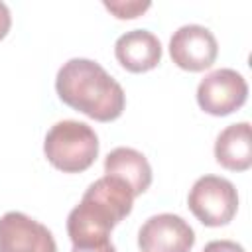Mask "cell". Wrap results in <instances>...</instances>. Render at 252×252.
<instances>
[{
    "instance_id": "1",
    "label": "cell",
    "mask_w": 252,
    "mask_h": 252,
    "mask_svg": "<svg viewBox=\"0 0 252 252\" xmlns=\"http://www.w3.org/2000/svg\"><path fill=\"white\" fill-rule=\"evenodd\" d=\"M59 98L98 122L116 120L124 106L126 94L120 83L93 59L73 57L61 65L55 77Z\"/></svg>"
},
{
    "instance_id": "2",
    "label": "cell",
    "mask_w": 252,
    "mask_h": 252,
    "mask_svg": "<svg viewBox=\"0 0 252 252\" xmlns=\"http://www.w3.org/2000/svg\"><path fill=\"white\" fill-rule=\"evenodd\" d=\"M132 205L134 193L122 179L104 175L93 181L67 217V234L73 246L106 242L110 230L130 215Z\"/></svg>"
},
{
    "instance_id": "3",
    "label": "cell",
    "mask_w": 252,
    "mask_h": 252,
    "mask_svg": "<svg viewBox=\"0 0 252 252\" xmlns=\"http://www.w3.org/2000/svg\"><path fill=\"white\" fill-rule=\"evenodd\" d=\"M47 161L63 173H81L89 169L98 156L96 132L79 120H61L53 124L43 140Z\"/></svg>"
},
{
    "instance_id": "4",
    "label": "cell",
    "mask_w": 252,
    "mask_h": 252,
    "mask_svg": "<svg viewBox=\"0 0 252 252\" xmlns=\"http://www.w3.org/2000/svg\"><path fill=\"white\" fill-rule=\"evenodd\" d=\"M187 205L205 226H222L228 224L238 211V193L228 179L203 175L193 183Z\"/></svg>"
},
{
    "instance_id": "5",
    "label": "cell",
    "mask_w": 252,
    "mask_h": 252,
    "mask_svg": "<svg viewBox=\"0 0 252 252\" xmlns=\"http://www.w3.org/2000/svg\"><path fill=\"white\" fill-rule=\"evenodd\" d=\"M248 98L246 79L228 67L211 71L197 87V102L201 110L213 116H226L238 110Z\"/></svg>"
},
{
    "instance_id": "6",
    "label": "cell",
    "mask_w": 252,
    "mask_h": 252,
    "mask_svg": "<svg viewBox=\"0 0 252 252\" xmlns=\"http://www.w3.org/2000/svg\"><path fill=\"white\" fill-rule=\"evenodd\" d=\"M169 55L179 69L205 71L215 63L219 55V43L209 28L185 24L173 32L169 39Z\"/></svg>"
},
{
    "instance_id": "7",
    "label": "cell",
    "mask_w": 252,
    "mask_h": 252,
    "mask_svg": "<svg viewBox=\"0 0 252 252\" xmlns=\"http://www.w3.org/2000/svg\"><path fill=\"white\" fill-rule=\"evenodd\" d=\"M193 244V228L173 213L154 215L138 230V246L142 252H191Z\"/></svg>"
},
{
    "instance_id": "8",
    "label": "cell",
    "mask_w": 252,
    "mask_h": 252,
    "mask_svg": "<svg viewBox=\"0 0 252 252\" xmlns=\"http://www.w3.org/2000/svg\"><path fill=\"white\" fill-rule=\"evenodd\" d=\"M0 252H57V244L47 226L10 211L0 217Z\"/></svg>"
},
{
    "instance_id": "9",
    "label": "cell",
    "mask_w": 252,
    "mask_h": 252,
    "mask_svg": "<svg viewBox=\"0 0 252 252\" xmlns=\"http://www.w3.org/2000/svg\"><path fill=\"white\" fill-rule=\"evenodd\" d=\"M118 63L130 73H144L161 61V43L148 30H130L114 43Z\"/></svg>"
},
{
    "instance_id": "10",
    "label": "cell",
    "mask_w": 252,
    "mask_h": 252,
    "mask_svg": "<svg viewBox=\"0 0 252 252\" xmlns=\"http://www.w3.org/2000/svg\"><path fill=\"white\" fill-rule=\"evenodd\" d=\"M104 173L122 179L134 193L142 195L152 183V167L146 156L134 148H114L104 158Z\"/></svg>"
},
{
    "instance_id": "11",
    "label": "cell",
    "mask_w": 252,
    "mask_h": 252,
    "mask_svg": "<svg viewBox=\"0 0 252 252\" xmlns=\"http://www.w3.org/2000/svg\"><path fill=\"white\" fill-rule=\"evenodd\" d=\"M215 159L230 171H246L252 165V136L248 122L230 124L217 136Z\"/></svg>"
},
{
    "instance_id": "12",
    "label": "cell",
    "mask_w": 252,
    "mask_h": 252,
    "mask_svg": "<svg viewBox=\"0 0 252 252\" xmlns=\"http://www.w3.org/2000/svg\"><path fill=\"white\" fill-rule=\"evenodd\" d=\"M104 8L110 10L116 18L120 20H130V18H138L142 12H146L150 8V2H104Z\"/></svg>"
},
{
    "instance_id": "13",
    "label": "cell",
    "mask_w": 252,
    "mask_h": 252,
    "mask_svg": "<svg viewBox=\"0 0 252 252\" xmlns=\"http://www.w3.org/2000/svg\"><path fill=\"white\" fill-rule=\"evenodd\" d=\"M201 252H246V250L242 248V244L234 240H211L209 244H205Z\"/></svg>"
},
{
    "instance_id": "14",
    "label": "cell",
    "mask_w": 252,
    "mask_h": 252,
    "mask_svg": "<svg viewBox=\"0 0 252 252\" xmlns=\"http://www.w3.org/2000/svg\"><path fill=\"white\" fill-rule=\"evenodd\" d=\"M71 252H116V248L110 240H106V242L91 244V246H73Z\"/></svg>"
},
{
    "instance_id": "15",
    "label": "cell",
    "mask_w": 252,
    "mask_h": 252,
    "mask_svg": "<svg viewBox=\"0 0 252 252\" xmlns=\"http://www.w3.org/2000/svg\"><path fill=\"white\" fill-rule=\"evenodd\" d=\"M10 26H12L10 8H8L4 2H0V39H4V37H6V33H8V30H10Z\"/></svg>"
}]
</instances>
